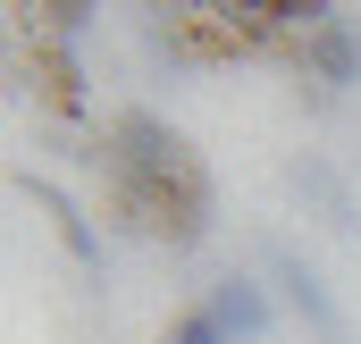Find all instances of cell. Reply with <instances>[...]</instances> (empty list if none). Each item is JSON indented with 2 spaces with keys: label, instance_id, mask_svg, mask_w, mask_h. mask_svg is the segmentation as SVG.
<instances>
[{
  "label": "cell",
  "instance_id": "1",
  "mask_svg": "<svg viewBox=\"0 0 361 344\" xmlns=\"http://www.w3.org/2000/svg\"><path fill=\"white\" fill-rule=\"evenodd\" d=\"M109 185H118V210L169 244H202L210 235V176L185 152L177 126H160L152 109H126L109 126Z\"/></svg>",
  "mask_w": 361,
  "mask_h": 344
},
{
  "label": "cell",
  "instance_id": "2",
  "mask_svg": "<svg viewBox=\"0 0 361 344\" xmlns=\"http://www.w3.org/2000/svg\"><path fill=\"white\" fill-rule=\"evenodd\" d=\"M210 319L227 328V344H261V336H269V302H261L252 277H227V285L210 294Z\"/></svg>",
  "mask_w": 361,
  "mask_h": 344
},
{
  "label": "cell",
  "instance_id": "3",
  "mask_svg": "<svg viewBox=\"0 0 361 344\" xmlns=\"http://www.w3.org/2000/svg\"><path fill=\"white\" fill-rule=\"evenodd\" d=\"M277 285H286V302L319 328V344H345V319H336V302H328V285L302 269V260H277Z\"/></svg>",
  "mask_w": 361,
  "mask_h": 344
},
{
  "label": "cell",
  "instance_id": "4",
  "mask_svg": "<svg viewBox=\"0 0 361 344\" xmlns=\"http://www.w3.org/2000/svg\"><path fill=\"white\" fill-rule=\"evenodd\" d=\"M302 59H311V76H319V85H353V76H361V42H353V25L336 17L328 34H311V42H302Z\"/></svg>",
  "mask_w": 361,
  "mask_h": 344
},
{
  "label": "cell",
  "instance_id": "5",
  "mask_svg": "<svg viewBox=\"0 0 361 344\" xmlns=\"http://www.w3.org/2000/svg\"><path fill=\"white\" fill-rule=\"evenodd\" d=\"M34 59H42V76H51V101H59V109H76V92H85V76H76L68 42H34Z\"/></svg>",
  "mask_w": 361,
  "mask_h": 344
},
{
  "label": "cell",
  "instance_id": "6",
  "mask_svg": "<svg viewBox=\"0 0 361 344\" xmlns=\"http://www.w3.org/2000/svg\"><path fill=\"white\" fill-rule=\"evenodd\" d=\"M160 344H227V328H219V319H210V302H202V311H185Z\"/></svg>",
  "mask_w": 361,
  "mask_h": 344
}]
</instances>
